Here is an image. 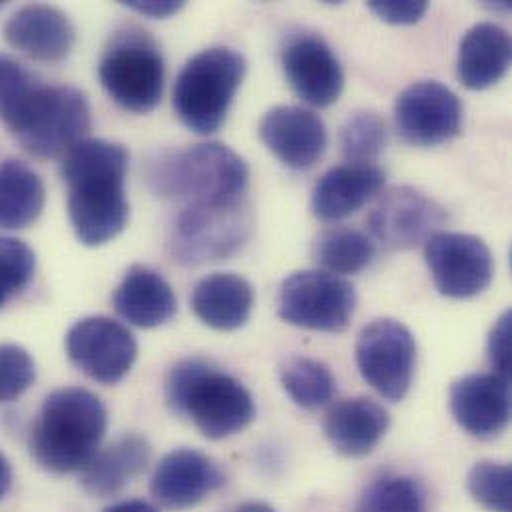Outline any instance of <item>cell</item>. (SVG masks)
<instances>
[{"mask_svg": "<svg viewBox=\"0 0 512 512\" xmlns=\"http://www.w3.org/2000/svg\"><path fill=\"white\" fill-rule=\"evenodd\" d=\"M128 162L130 154L122 144L98 138H84L64 154L68 216L80 244L98 248L124 232L130 214Z\"/></svg>", "mask_w": 512, "mask_h": 512, "instance_id": "1", "label": "cell"}, {"mask_svg": "<svg viewBox=\"0 0 512 512\" xmlns=\"http://www.w3.org/2000/svg\"><path fill=\"white\" fill-rule=\"evenodd\" d=\"M108 429V411L88 389L64 387L52 391L32 425L30 453L50 473L82 471L100 451Z\"/></svg>", "mask_w": 512, "mask_h": 512, "instance_id": "2", "label": "cell"}, {"mask_svg": "<svg viewBox=\"0 0 512 512\" xmlns=\"http://www.w3.org/2000/svg\"><path fill=\"white\" fill-rule=\"evenodd\" d=\"M166 399L208 439L220 441L244 431L256 419L252 393L230 373L206 359L176 363L166 381Z\"/></svg>", "mask_w": 512, "mask_h": 512, "instance_id": "3", "label": "cell"}, {"mask_svg": "<svg viewBox=\"0 0 512 512\" xmlns=\"http://www.w3.org/2000/svg\"><path fill=\"white\" fill-rule=\"evenodd\" d=\"M148 182L162 198L214 206L244 200L250 170L238 152L208 142L160 154L148 166Z\"/></svg>", "mask_w": 512, "mask_h": 512, "instance_id": "4", "label": "cell"}, {"mask_svg": "<svg viewBox=\"0 0 512 512\" xmlns=\"http://www.w3.org/2000/svg\"><path fill=\"white\" fill-rule=\"evenodd\" d=\"M4 124L28 154L52 158L84 140L90 128V104L74 86L38 80Z\"/></svg>", "mask_w": 512, "mask_h": 512, "instance_id": "5", "label": "cell"}, {"mask_svg": "<svg viewBox=\"0 0 512 512\" xmlns=\"http://www.w3.org/2000/svg\"><path fill=\"white\" fill-rule=\"evenodd\" d=\"M248 62L228 46H214L192 56L174 84V110L196 134L218 132L240 90Z\"/></svg>", "mask_w": 512, "mask_h": 512, "instance_id": "6", "label": "cell"}, {"mask_svg": "<svg viewBox=\"0 0 512 512\" xmlns=\"http://www.w3.org/2000/svg\"><path fill=\"white\" fill-rule=\"evenodd\" d=\"M98 76L118 106L134 114H148L164 96L166 64L162 50L146 30L124 28L106 46Z\"/></svg>", "mask_w": 512, "mask_h": 512, "instance_id": "7", "label": "cell"}, {"mask_svg": "<svg viewBox=\"0 0 512 512\" xmlns=\"http://www.w3.org/2000/svg\"><path fill=\"white\" fill-rule=\"evenodd\" d=\"M254 230L248 200L214 206H186L170 234L172 257L188 267L234 256Z\"/></svg>", "mask_w": 512, "mask_h": 512, "instance_id": "8", "label": "cell"}, {"mask_svg": "<svg viewBox=\"0 0 512 512\" xmlns=\"http://www.w3.org/2000/svg\"><path fill=\"white\" fill-rule=\"evenodd\" d=\"M357 307L355 287L329 271H297L279 289V317L301 329L341 333Z\"/></svg>", "mask_w": 512, "mask_h": 512, "instance_id": "9", "label": "cell"}, {"mask_svg": "<svg viewBox=\"0 0 512 512\" xmlns=\"http://www.w3.org/2000/svg\"><path fill=\"white\" fill-rule=\"evenodd\" d=\"M361 377L387 401H403L411 389L417 343L407 325L397 319H375L357 337L355 347Z\"/></svg>", "mask_w": 512, "mask_h": 512, "instance_id": "10", "label": "cell"}, {"mask_svg": "<svg viewBox=\"0 0 512 512\" xmlns=\"http://www.w3.org/2000/svg\"><path fill=\"white\" fill-rule=\"evenodd\" d=\"M70 361L92 381L120 383L138 357V343L128 327L104 315L76 321L66 335Z\"/></svg>", "mask_w": 512, "mask_h": 512, "instance_id": "11", "label": "cell"}, {"mask_svg": "<svg viewBox=\"0 0 512 512\" xmlns=\"http://www.w3.org/2000/svg\"><path fill=\"white\" fill-rule=\"evenodd\" d=\"M463 126L459 96L437 80L407 86L395 100L397 134L411 146L429 148L453 140Z\"/></svg>", "mask_w": 512, "mask_h": 512, "instance_id": "12", "label": "cell"}, {"mask_svg": "<svg viewBox=\"0 0 512 512\" xmlns=\"http://www.w3.org/2000/svg\"><path fill=\"white\" fill-rule=\"evenodd\" d=\"M425 259L439 293L453 299L475 297L493 281V254L477 236L437 232L425 242Z\"/></svg>", "mask_w": 512, "mask_h": 512, "instance_id": "13", "label": "cell"}, {"mask_svg": "<svg viewBox=\"0 0 512 512\" xmlns=\"http://www.w3.org/2000/svg\"><path fill=\"white\" fill-rule=\"evenodd\" d=\"M447 210L421 190L399 186L381 196L367 226L369 234L387 250H411L439 232Z\"/></svg>", "mask_w": 512, "mask_h": 512, "instance_id": "14", "label": "cell"}, {"mask_svg": "<svg viewBox=\"0 0 512 512\" xmlns=\"http://www.w3.org/2000/svg\"><path fill=\"white\" fill-rule=\"evenodd\" d=\"M281 64L287 82L303 102L327 108L339 100L345 74L323 36L307 30L291 32L281 48Z\"/></svg>", "mask_w": 512, "mask_h": 512, "instance_id": "15", "label": "cell"}, {"mask_svg": "<svg viewBox=\"0 0 512 512\" xmlns=\"http://www.w3.org/2000/svg\"><path fill=\"white\" fill-rule=\"evenodd\" d=\"M226 485L220 465L196 451L178 449L168 453L156 467L150 483L152 497L168 511H186Z\"/></svg>", "mask_w": 512, "mask_h": 512, "instance_id": "16", "label": "cell"}, {"mask_svg": "<svg viewBox=\"0 0 512 512\" xmlns=\"http://www.w3.org/2000/svg\"><path fill=\"white\" fill-rule=\"evenodd\" d=\"M449 399L455 421L477 439L499 437L511 421V381L495 373L457 379Z\"/></svg>", "mask_w": 512, "mask_h": 512, "instance_id": "17", "label": "cell"}, {"mask_svg": "<svg viewBox=\"0 0 512 512\" xmlns=\"http://www.w3.org/2000/svg\"><path fill=\"white\" fill-rule=\"evenodd\" d=\"M259 138L291 170H309L327 148L323 120L301 106L271 108L259 122Z\"/></svg>", "mask_w": 512, "mask_h": 512, "instance_id": "18", "label": "cell"}, {"mask_svg": "<svg viewBox=\"0 0 512 512\" xmlns=\"http://www.w3.org/2000/svg\"><path fill=\"white\" fill-rule=\"evenodd\" d=\"M4 36L22 54L40 62L64 60L76 42V30L70 18L50 4H28L16 10Z\"/></svg>", "mask_w": 512, "mask_h": 512, "instance_id": "19", "label": "cell"}, {"mask_svg": "<svg viewBox=\"0 0 512 512\" xmlns=\"http://www.w3.org/2000/svg\"><path fill=\"white\" fill-rule=\"evenodd\" d=\"M385 180V172L373 164L335 166L315 184L311 210L321 222H339L379 196Z\"/></svg>", "mask_w": 512, "mask_h": 512, "instance_id": "20", "label": "cell"}, {"mask_svg": "<svg viewBox=\"0 0 512 512\" xmlns=\"http://www.w3.org/2000/svg\"><path fill=\"white\" fill-rule=\"evenodd\" d=\"M389 413L369 397H353L335 403L325 419L323 433L331 447L345 457L369 455L389 429Z\"/></svg>", "mask_w": 512, "mask_h": 512, "instance_id": "21", "label": "cell"}, {"mask_svg": "<svg viewBox=\"0 0 512 512\" xmlns=\"http://www.w3.org/2000/svg\"><path fill=\"white\" fill-rule=\"evenodd\" d=\"M114 309L128 323L154 329L168 323L178 311V299L162 273L132 265L112 297Z\"/></svg>", "mask_w": 512, "mask_h": 512, "instance_id": "22", "label": "cell"}, {"mask_svg": "<svg viewBox=\"0 0 512 512\" xmlns=\"http://www.w3.org/2000/svg\"><path fill=\"white\" fill-rule=\"evenodd\" d=\"M152 457L148 441L140 435H124L100 449L80 471V485L92 497H114L140 477Z\"/></svg>", "mask_w": 512, "mask_h": 512, "instance_id": "23", "label": "cell"}, {"mask_svg": "<svg viewBox=\"0 0 512 512\" xmlns=\"http://www.w3.org/2000/svg\"><path fill=\"white\" fill-rule=\"evenodd\" d=\"M190 303L196 317L208 327L234 331L252 315L254 287L238 273H212L196 283Z\"/></svg>", "mask_w": 512, "mask_h": 512, "instance_id": "24", "label": "cell"}, {"mask_svg": "<svg viewBox=\"0 0 512 512\" xmlns=\"http://www.w3.org/2000/svg\"><path fill=\"white\" fill-rule=\"evenodd\" d=\"M511 66V36L495 22L475 24L461 40L457 76L469 90L497 84Z\"/></svg>", "mask_w": 512, "mask_h": 512, "instance_id": "25", "label": "cell"}, {"mask_svg": "<svg viewBox=\"0 0 512 512\" xmlns=\"http://www.w3.org/2000/svg\"><path fill=\"white\" fill-rule=\"evenodd\" d=\"M46 202L42 178L20 160L0 164V230L32 226Z\"/></svg>", "mask_w": 512, "mask_h": 512, "instance_id": "26", "label": "cell"}, {"mask_svg": "<svg viewBox=\"0 0 512 512\" xmlns=\"http://www.w3.org/2000/svg\"><path fill=\"white\" fill-rule=\"evenodd\" d=\"M279 381L291 401L307 411L325 407L337 391L329 367L309 357H289L279 369Z\"/></svg>", "mask_w": 512, "mask_h": 512, "instance_id": "27", "label": "cell"}, {"mask_svg": "<svg viewBox=\"0 0 512 512\" xmlns=\"http://www.w3.org/2000/svg\"><path fill=\"white\" fill-rule=\"evenodd\" d=\"M313 257L329 273H359L373 261L375 244L365 232L339 226L319 234Z\"/></svg>", "mask_w": 512, "mask_h": 512, "instance_id": "28", "label": "cell"}, {"mask_svg": "<svg viewBox=\"0 0 512 512\" xmlns=\"http://www.w3.org/2000/svg\"><path fill=\"white\" fill-rule=\"evenodd\" d=\"M341 152L349 164H371L387 144V124L373 110H361L341 128Z\"/></svg>", "mask_w": 512, "mask_h": 512, "instance_id": "29", "label": "cell"}, {"mask_svg": "<svg viewBox=\"0 0 512 512\" xmlns=\"http://www.w3.org/2000/svg\"><path fill=\"white\" fill-rule=\"evenodd\" d=\"M357 512H427V493L413 477H383L367 489Z\"/></svg>", "mask_w": 512, "mask_h": 512, "instance_id": "30", "label": "cell"}, {"mask_svg": "<svg viewBox=\"0 0 512 512\" xmlns=\"http://www.w3.org/2000/svg\"><path fill=\"white\" fill-rule=\"evenodd\" d=\"M467 489L471 497L487 511H512V473L509 465L493 461L477 463L467 477Z\"/></svg>", "mask_w": 512, "mask_h": 512, "instance_id": "31", "label": "cell"}, {"mask_svg": "<svg viewBox=\"0 0 512 512\" xmlns=\"http://www.w3.org/2000/svg\"><path fill=\"white\" fill-rule=\"evenodd\" d=\"M34 269L36 256L24 242L0 236V307L28 287Z\"/></svg>", "mask_w": 512, "mask_h": 512, "instance_id": "32", "label": "cell"}, {"mask_svg": "<svg viewBox=\"0 0 512 512\" xmlns=\"http://www.w3.org/2000/svg\"><path fill=\"white\" fill-rule=\"evenodd\" d=\"M36 367L26 349L0 345V403H10L30 389Z\"/></svg>", "mask_w": 512, "mask_h": 512, "instance_id": "33", "label": "cell"}, {"mask_svg": "<svg viewBox=\"0 0 512 512\" xmlns=\"http://www.w3.org/2000/svg\"><path fill=\"white\" fill-rule=\"evenodd\" d=\"M36 82H38L36 74H32L14 58L0 54V118L2 122L18 106V102L34 88Z\"/></svg>", "mask_w": 512, "mask_h": 512, "instance_id": "34", "label": "cell"}, {"mask_svg": "<svg viewBox=\"0 0 512 512\" xmlns=\"http://www.w3.org/2000/svg\"><path fill=\"white\" fill-rule=\"evenodd\" d=\"M511 311H505L489 337V363L493 373L511 381Z\"/></svg>", "mask_w": 512, "mask_h": 512, "instance_id": "35", "label": "cell"}, {"mask_svg": "<svg viewBox=\"0 0 512 512\" xmlns=\"http://www.w3.org/2000/svg\"><path fill=\"white\" fill-rule=\"evenodd\" d=\"M369 8H371V12H375L385 22H391V24H415L429 10V2H423V0H405V2H397V0H371Z\"/></svg>", "mask_w": 512, "mask_h": 512, "instance_id": "36", "label": "cell"}, {"mask_svg": "<svg viewBox=\"0 0 512 512\" xmlns=\"http://www.w3.org/2000/svg\"><path fill=\"white\" fill-rule=\"evenodd\" d=\"M128 8L136 10L138 14L150 16V18H168L176 12H180L184 8V2H176V0H130L124 2Z\"/></svg>", "mask_w": 512, "mask_h": 512, "instance_id": "37", "label": "cell"}, {"mask_svg": "<svg viewBox=\"0 0 512 512\" xmlns=\"http://www.w3.org/2000/svg\"><path fill=\"white\" fill-rule=\"evenodd\" d=\"M104 512H160L156 507H152L150 503L146 501H138V499H132V501H122V503H116L112 507H108Z\"/></svg>", "mask_w": 512, "mask_h": 512, "instance_id": "38", "label": "cell"}, {"mask_svg": "<svg viewBox=\"0 0 512 512\" xmlns=\"http://www.w3.org/2000/svg\"><path fill=\"white\" fill-rule=\"evenodd\" d=\"M10 487H12V467L8 459L0 453V501L6 497Z\"/></svg>", "mask_w": 512, "mask_h": 512, "instance_id": "39", "label": "cell"}, {"mask_svg": "<svg viewBox=\"0 0 512 512\" xmlns=\"http://www.w3.org/2000/svg\"><path fill=\"white\" fill-rule=\"evenodd\" d=\"M230 512H275L269 505L265 503H257V501H250V503H242L238 507H234Z\"/></svg>", "mask_w": 512, "mask_h": 512, "instance_id": "40", "label": "cell"}, {"mask_svg": "<svg viewBox=\"0 0 512 512\" xmlns=\"http://www.w3.org/2000/svg\"><path fill=\"white\" fill-rule=\"evenodd\" d=\"M0 8H2V2H0Z\"/></svg>", "mask_w": 512, "mask_h": 512, "instance_id": "41", "label": "cell"}]
</instances>
